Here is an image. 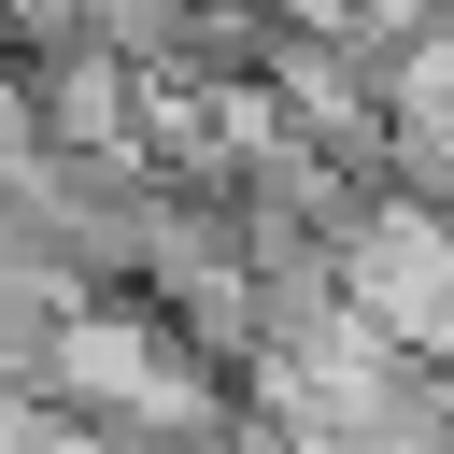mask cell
<instances>
[{
  "label": "cell",
  "instance_id": "cell-1",
  "mask_svg": "<svg viewBox=\"0 0 454 454\" xmlns=\"http://www.w3.org/2000/svg\"><path fill=\"white\" fill-rule=\"evenodd\" d=\"M28 397H43L57 426H85V440H128V454H227V426H241L227 355H213L184 312H156L142 284H85V298L43 326Z\"/></svg>",
  "mask_w": 454,
  "mask_h": 454
}]
</instances>
